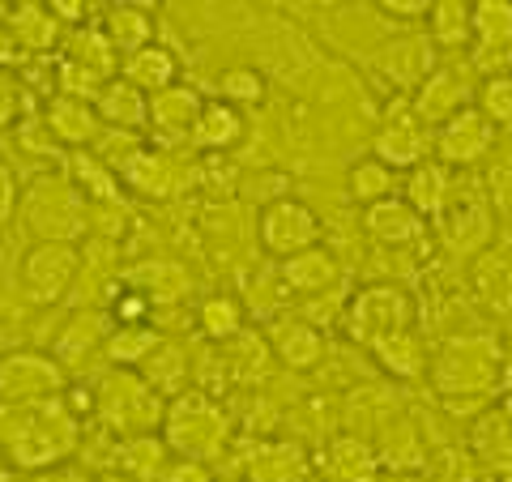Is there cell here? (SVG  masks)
Here are the masks:
<instances>
[{
	"label": "cell",
	"mask_w": 512,
	"mask_h": 482,
	"mask_svg": "<svg viewBox=\"0 0 512 482\" xmlns=\"http://www.w3.org/2000/svg\"><path fill=\"white\" fill-rule=\"evenodd\" d=\"M77 444H82V419L69 410L64 397L0 410V448H5L13 470H56L77 453Z\"/></svg>",
	"instance_id": "1"
},
{
	"label": "cell",
	"mask_w": 512,
	"mask_h": 482,
	"mask_svg": "<svg viewBox=\"0 0 512 482\" xmlns=\"http://www.w3.org/2000/svg\"><path fill=\"white\" fill-rule=\"evenodd\" d=\"M167 414V397H158L141 372H111L94 389V419H99L116 440H137V436H158Z\"/></svg>",
	"instance_id": "2"
},
{
	"label": "cell",
	"mask_w": 512,
	"mask_h": 482,
	"mask_svg": "<svg viewBox=\"0 0 512 482\" xmlns=\"http://www.w3.org/2000/svg\"><path fill=\"white\" fill-rule=\"evenodd\" d=\"M158 436L167 440L175 457H192V461L210 465V457H218L231 440V419L205 389H184L180 397L167 401Z\"/></svg>",
	"instance_id": "3"
},
{
	"label": "cell",
	"mask_w": 512,
	"mask_h": 482,
	"mask_svg": "<svg viewBox=\"0 0 512 482\" xmlns=\"http://www.w3.org/2000/svg\"><path fill=\"white\" fill-rule=\"evenodd\" d=\"M18 214L39 244H77L90 231V201L69 184V175H39L22 192Z\"/></svg>",
	"instance_id": "4"
},
{
	"label": "cell",
	"mask_w": 512,
	"mask_h": 482,
	"mask_svg": "<svg viewBox=\"0 0 512 482\" xmlns=\"http://www.w3.org/2000/svg\"><path fill=\"white\" fill-rule=\"evenodd\" d=\"M342 320H346L350 342H359L363 350H372L376 342H384V337L414 329V299H410L406 286L376 282V286H363V291H355V299L346 303Z\"/></svg>",
	"instance_id": "5"
},
{
	"label": "cell",
	"mask_w": 512,
	"mask_h": 482,
	"mask_svg": "<svg viewBox=\"0 0 512 482\" xmlns=\"http://www.w3.org/2000/svg\"><path fill=\"white\" fill-rule=\"evenodd\" d=\"M431 380L444 397L457 393H487L500 380V346L491 337H453L436 359L427 363Z\"/></svg>",
	"instance_id": "6"
},
{
	"label": "cell",
	"mask_w": 512,
	"mask_h": 482,
	"mask_svg": "<svg viewBox=\"0 0 512 482\" xmlns=\"http://www.w3.org/2000/svg\"><path fill=\"white\" fill-rule=\"evenodd\" d=\"M86 256L77 244H30L18 265V291L35 303V308H52L73 291L77 273H82Z\"/></svg>",
	"instance_id": "7"
},
{
	"label": "cell",
	"mask_w": 512,
	"mask_h": 482,
	"mask_svg": "<svg viewBox=\"0 0 512 482\" xmlns=\"http://www.w3.org/2000/svg\"><path fill=\"white\" fill-rule=\"evenodd\" d=\"M69 393V372L43 350H13L0 359V401L5 406H35Z\"/></svg>",
	"instance_id": "8"
},
{
	"label": "cell",
	"mask_w": 512,
	"mask_h": 482,
	"mask_svg": "<svg viewBox=\"0 0 512 482\" xmlns=\"http://www.w3.org/2000/svg\"><path fill=\"white\" fill-rule=\"evenodd\" d=\"M256 235H261V248L274 261H291V256L320 244V218L312 205H303L295 197H278L256 218Z\"/></svg>",
	"instance_id": "9"
},
{
	"label": "cell",
	"mask_w": 512,
	"mask_h": 482,
	"mask_svg": "<svg viewBox=\"0 0 512 482\" xmlns=\"http://www.w3.org/2000/svg\"><path fill=\"white\" fill-rule=\"evenodd\" d=\"M474 94H478V82H474V64H436L431 77L410 94V111L419 116L427 128H440L457 116V111L474 107Z\"/></svg>",
	"instance_id": "10"
},
{
	"label": "cell",
	"mask_w": 512,
	"mask_h": 482,
	"mask_svg": "<svg viewBox=\"0 0 512 482\" xmlns=\"http://www.w3.org/2000/svg\"><path fill=\"white\" fill-rule=\"evenodd\" d=\"M495 146H500V128H495L478 107L457 111L453 120L431 133V154H436V163L448 171L483 163L487 154H495Z\"/></svg>",
	"instance_id": "11"
},
{
	"label": "cell",
	"mask_w": 512,
	"mask_h": 482,
	"mask_svg": "<svg viewBox=\"0 0 512 482\" xmlns=\"http://www.w3.org/2000/svg\"><path fill=\"white\" fill-rule=\"evenodd\" d=\"M436 64H440V47L431 43L427 30H406V35H393V39H384L372 52V69L389 86L406 90V94L419 90Z\"/></svg>",
	"instance_id": "12"
},
{
	"label": "cell",
	"mask_w": 512,
	"mask_h": 482,
	"mask_svg": "<svg viewBox=\"0 0 512 482\" xmlns=\"http://www.w3.org/2000/svg\"><path fill=\"white\" fill-rule=\"evenodd\" d=\"M427 154H431V128L414 116L410 103L380 120L376 137H372V158H380L384 167L414 171L419 163H427Z\"/></svg>",
	"instance_id": "13"
},
{
	"label": "cell",
	"mask_w": 512,
	"mask_h": 482,
	"mask_svg": "<svg viewBox=\"0 0 512 482\" xmlns=\"http://www.w3.org/2000/svg\"><path fill=\"white\" fill-rule=\"evenodd\" d=\"M120 184L133 188L137 197H146V201H167V197H175V192H184V184H192V167L180 163L175 150L146 146L120 171Z\"/></svg>",
	"instance_id": "14"
},
{
	"label": "cell",
	"mask_w": 512,
	"mask_h": 482,
	"mask_svg": "<svg viewBox=\"0 0 512 482\" xmlns=\"http://www.w3.org/2000/svg\"><path fill=\"white\" fill-rule=\"evenodd\" d=\"M201 94L188 90V86H171L163 94H150V137L158 141V150H175V146H188L192 141V128H197L201 116Z\"/></svg>",
	"instance_id": "15"
},
{
	"label": "cell",
	"mask_w": 512,
	"mask_h": 482,
	"mask_svg": "<svg viewBox=\"0 0 512 482\" xmlns=\"http://www.w3.org/2000/svg\"><path fill=\"white\" fill-rule=\"evenodd\" d=\"M278 278L286 295L299 299H325L342 286V261L333 256L325 244H316L308 252L291 256V261H278Z\"/></svg>",
	"instance_id": "16"
},
{
	"label": "cell",
	"mask_w": 512,
	"mask_h": 482,
	"mask_svg": "<svg viewBox=\"0 0 512 482\" xmlns=\"http://www.w3.org/2000/svg\"><path fill=\"white\" fill-rule=\"evenodd\" d=\"M43 124H47V133L56 137V146L64 154H73V150H90L94 146V137L103 133V120H99V111H94V103L86 99H69V94H52V99L43 103Z\"/></svg>",
	"instance_id": "17"
},
{
	"label": "cell",
	"mask_w": 512,
	"mask_h": 482,
	"mask_svg": "<svg viewBox=\"0 0 512 482\" xmlns=\"http://www.w3.org/2000/svg\"><path fill=\"white\" fill-rule=\"evenodd\" d=\"M120 286L137 291L141 299L150 303V308H171V303L188 299L192 278H188V269L180 261H171V256H150V261L128 265Z\"/></svg>",
	"instance_id": "18"
},
{
	"label": "cell",
	"mask_w": 512,
	"mask_h": 482,
	"mask_svg": "<svg viewBox=\"0 0 512 482\" xmlns=\"http://www.w3.org/2000/svg\"><path fill=\"white\" fill-rule=\"evenodd\" d=\"M470 47H474V73H487L491 60H504L512 52V0H474L470 5Z\"/></svg>",
	"instance_id": "19"
},
{
	"label": "cell",
	"mask_w": 512,
	"mask_h": 482,
	"mask_svg": "<svg viewBox=\"0 0 512 482\" xmlns=\"http://www.w3.org/2000/svg\"><path fill=\"white\" fill-rule=\"evenodd\" d=\"M269 350H274V359L282 367H291V372H312V367L329 355V337L320 333L316 325H308L303 316H291V320H278L274 329H269Z\"/></svg>",
	"instance_id": "20"
},
{
	"label": "cell",
	"mask_w": 512,
	"mask_h": 482,
	"mask_svg": "<svg viewBox=\"0 0 512 482\" xmlns=\"http://www.w3.org/2000/svg\"><path fill=\"white\" fill-rule=\"evenodd\" d=\"M107 333H111V316L77 312V316H69V325L56 333L52 359L64 367V372H77V367H86L90 355H99V350L107 346Z\"/></svg>",
	"instance_id": "21"
},
{
	"label": "cell",
	"mask_w": 512,
	"mask_h": 482,
	"mask_svg": "<svg viewBox=\"0 0 512 482\" xmlns=\"http://www.w3.org/2000/svg\"><path fill=\"white\" fill-rule=\"evenodd\" d=\"M380 453L372 448V440L363 436H333L320 453V470L329 482H376L380 478Z\"/></svg>",
	"instance_id": "22"
},
{
	"label": "cell",
	"mask_w": 512,
	"mask_h": 482,
	"mask_svg": "<svg viewBox=\"0 0 512 482\" xmlns=\"http://www.w3.org/2000/svg\"><path fill=\"white\" fill-rule=\"evenodd\" d=\"M402 201H406L423 222H427V218H444L448 205H453V175H448V167H440L436 158H427V163H419L414 171H406V180H402Z\"/></svg>",
	"instance_id": "23"
},
{
	"label": "cell",
	"mask_w": 512,
	"mask_h": 482,
	"mask_svg": "<svg viewBox=\"0 0 512 482\" xmlns=\"http://www.w3.org/2000/svg\"><path fill=\"white\" fill-rule=\"evenodd\" d=\"M120 77L150 99V94L180 86V56H175L167 43H150V47H141V52L120 60Z\"/></svg>",
	"instance_id": "24"
},
{
	"label": "cell",
	"mask_w": 512,
	"mask_h": 482,
	"mask_svg": "<svg viewBox=\"0 0 512 482\" xmlns=\"http://www.w3.org/2000/svg\"><path fill=\"white\" fill-rule=\"evenodd\" d=\"M363 231L384 248H406V244H414V239L427 235V222L414 214L402 197H389V201L367 205L363 210Z\"/></svg>",
	"instance_id": "25"
},
{
	"label": "cell",
	"mask_w": 512,
	"mask_h": 482,
	"mask_svg": "<svg viewBox=\"0 0 512 482\" xmlns=\"http://www.w3.org/2000/svg\"><path fill=\"white\" fill-rule=\"evenodd\" d=\"M248 133V120L244 111H235L231 103L222 99H205L201 103V116H197V128H192V146L201 154H227L235 150L239 141Z\"/></svg>",
	"instance_id": "26"
},
{
	"label": "cell",
	"mask_w": 512,
	"mask_h": 482,
	"mask_svg": "<svg viewBox=\"0 0 512 482\" xmlns=\"http://www.w3.org/2000/svg\"><path fill=\"white\" fill-rule=\"evenodd\" d=\"M94 111H99L103 128L137 133V128H146V120H150V99L137 86H128L124 77H111V82L99 90V99H94Z\"/></svg>",
	"instance_id": "27"
},
{
	"label": "cell",
	"mask_w": 512,
	"mask_h": 482,
	"mask_svg": "<svg viewBox=\"0 0 512 482\" xmlns=\"http://www.w3.org/2000/svg\"><path fill=\"white\" fill-rule=\"evenodd\" d=\"M64 175H69V184L82 192L90 205H111V201H120V188H124L120 175L111 171L94 150H73V154H64Z\"/></svg>",
	"instance_id": "28"
},
{
	"label": "cell",
	"mask_w": 512,
	"mask_h": 482,
	"mask_svg": "<svg viewBox=\"0 0 512 482\" xmlns=\"http://www.w3.org/2000/svg\"><path fill=\"white\" fill-rule=\"evenodd\" d=\"M171 461H175V453L167 448L163 436H137V440L116 444V470L133 482H163Z\"/></svg>",
	"instance_id": "29"
},
{
	"label": "cell",
	"mask_w": 512,
	"mask_h": 482,
	"mask_svg": "<svg viewBox=\"0 0 512 482\" xmlns=\"http://www.w3.org/2000/svg\"><path fill=\"white\" fill-rule=\"evenodd\" d=\"M99 26L111 39V47L120 52V60L154 43V18L146 13V5H111V9H103Z\"/></svg>",
	"instance_id": "30"
},
{
	"label": "cell",
	"mask_w": 512,
	"mask_h": 482,
	"mask_svg": "<svg viewBox=\"0 0 512 482\" xmlns=\"http://www.w3.org/2000/svg\"><path fill=\"white\" fill-rule=\"evenodd\" d=\"M372 359H376V367L389 380H406L410 384V380H419L427 372V350H423V342H419V333H414V329L393 333V337H384V342H376Z\"/></svg>",
	"instance_id": "31"
},
{
	"label": "cell",
	"mask_w": 512,
	"mask_h": 482,
	"mask_svg": "<svg viewBox=\"0 0 512 482\" xmlns=\"http://www.w3.org/2000/svg\"><path fill=\"white\" fill-rule=\"evenodd\" d=\"M158 342H163V333H158L154 325H111L103 359L111 367H120V372H141V363L154 355Z\"/></svg>",
	"instance_id": "32"
},
{
	"label": "cell",
	"mask_w": 512,
	"mask_h": 482,
	"mask_svg": "<svg viewBox=\"0 0 512 482\" xmlns=\"http://www.w3.org/2000/svg\"><path fill=\"white\" fill-rule=\"evenodd\" d=\"M141 376H146V384L158 397H167V401L180 397L184 389H192L188 384V350H180L175 342L163 337V342L154 346V355L141 363Z\"/></svg>",
	"instance_id": "33"
},
{
	"label": "cell",
	"mask_w": 512,
	"mask_h": 482,
	"mask_svg": "<svg viewBox=\"0 0 512 482\" xmlns=\"http://www.w3.org/2000/svg\"><path fill=\"white\" fill-rule=\"evenodd\" d=\"M248 325V312H244V303H239L235 295H205L197 303V329L205 342H218V346H227L235 342L239 333H244Z\"/></svg>",
	"instance_id": "34"
},
{
	"label": "cell",
	"mask_w": 512,
	"mask_h": 482,
	"mask_svg": "<svg viewBox=\"0 0 512 482\" xmlns=\"http://www.w3.org/2000/svg\"><path fill=\"white\" fill-rule=\"evenodd\" d=\"M64 60H73V64H82V69L99 73L103 82L120 77V52H116V47H111V39L103 35V26L69 30V52H64Z\"/></svg>",
	"instance_id": "35"
},
{
	"label": "cell",
	"mask_w": 512,
	"mask_h": 482,
	"mask_svg": "<svg viewBox=\"0 0 512 482\" xmlns=\"http://www.w3.org/2000/svg\"><path fill=\"white\" fill-rule=\"evenodd\" d=\"M444 239L453 244V252H478L487 248L491 239V210L478 201H466V205H448L444 214Z\"/></svg>",
	"instance_id": "36"
},
{
	"label": "cell",
	"mask_w": 512,
	"mask_h": 482,
	"mask_svg": "<svg viewBox=\"0 0 512 482\" xmlns=\"http://www.w3.org/2000/svg\"><path fill=\"white\" fill-rule=\"evenodd\" d=\"M308 474V457L299 444H261L248 457V478L252 482H299Z\"/></svg>",
	"instance_id": "37"
},
{
	"label": "cell",
	"mask_w": 512,
	"mask_h": 482,
	"mask_svg": "<svg viewBox=\"0 0 512 482\" xmlns=\"http://www.w3.org/2000/svg\"><path fill=\"white\" fill-rule=\"evenodd\" d=\"M9 30H13V39L22 43V52H35V56L47 52V47H56V39H60V22L52 18V9L35 5V0H22V5H13Z\"/></svg>",
	"instance_id": "38"
},
{
	"label": "cell",
	"mask_w": 512,
	"mask_h": 482,
	"mask_svg": "<svg viewBox=\"0 0 512 482\" xmlns=\"http://www.w3.org/2000/svg\"><path fill=\"white\" fill-rule=\"evenodd\" d=\"M427 35L440 52H461V47H470V0H431Z\"/></svg>",
	"instance_id": "39"
},
{
	"label": "cell",
	"mask_w": 512,
	"mask_h": 482,
	"mask_svg": "<svg viewBox=\"0 0 512 482\" xmlns=\"http://www.w3.org/2000/svg\"><path fill=\"white\" fill-rule=\"evenodd\" d=\"M346 188H350V197H355L359 205H380V201L397 197V171L367 154V158H359V163L350 167Z\"/></svg>",
	"instance_id": "40"
},
{
	"label": "cell",
	"mask_w": 512,
	"mask_h": 482,
	"mask_svg": "<svg viewBox=\"0 0 512 482\" xmlns=\"http://www.w3.org/2000/svg\"><path fill=\"white\" fill-rule=\"evenodd\" d=\"M231 350H222V359H227V372L235 380H244V384H256V376H265V367L269 359H274V350H269L265 337H256V333H239L235 342H227Z\"/></svg>",
	"instance_id": "41"
},
{
	"label": "cell",
	"mask_w": 512,
	"mask_h": 482,
	"mask_svg": "<svg viewBox=\"0 0 512 482\" xmlns=\"http://www.w3.org/2000/svg\"><path fill=\"white\" fill-rule=\"evenodd\" d=\"M474 107L495 124V128H508L512 124V73H491L478 82L474 94Z\"/></svg>",
	"instance_id": "42"
},
{
	"label": "cell",
	"mask_w": 512,
	"mask_h": 482,
	"mask_svg": "<svg viewBox=\"0 0 512 482\" xmlns=\"http://www.w3.org/2000/svg\"><path fill=\"white\" fill-rule=\"evenodd\" d=\"M214 99H222V103H231L235 111L239 107H256L265 99V77L256 73V69H227V73H218V94Z\"/></svg>",
	"instance_id": "43"
},
{
	"label": "cell",
	"mask_w": 512,
	"mask_h": 482,
	"mask_svg": "<svg viewBox=\"0 0 512 482\" xmlns=\"http://www.w3.org/2000/svg\"><path fill=\"white\" fill-rule=\"evenodd\" d=\"M90 150L99 154L103 163L120 175V171H124V167H128V163H133V158L141 154V150H146V141H141L137 133H120V128H103V133L94 137V146H90Z\"/></svg>",
	"instance_id": "44"
},
{
	"label": "cell",
	"mask_w": 512,
	"mask_h": 482,
	"mask_svg": "<svg viewBox=\"0 0 512 482\" xmlns=\"http://www.w3.org/2000/svg\"><path fill=\"white\" fill-rule=\"evenodd\" d=\"M18 141H26V150L30 154H64L60 146H56V137L47 133V124H43V116H35V120H26L22 128H18Z\"/></svg>",
	"instance_id": "45"
},
{
	"label": "cell",
	"mask_w": 512,
	"mask_h": 482,
	"mask_svg": "<svg viewBox=\"0 0 512 482\" xmlns=\"http://www.w3.org/2000/svg\"><path fill=\"white\" fill-rule=\"evenodd\" d=\"M376 9L384 18H397V22H427L431 0H380Z\"/></svg>",
	"instance_id": "46"
},
{
	"label": "cell",
	"mask_w": 512,
	"mask_h": 482,
	"mask_svg": "<svg viewBox=\"0 0 512 482\" xmlns=\"http://www.w3.org/2000/svg\"><path fill=\"white\" fill-rule=\"evenodd\" d=\"M18 205H22L18 175H13L5 163H0V227H5V222H13V214H18Z\"/></svg>",
	"instance_id": "47"
},
{
	"label": "cell",
	"mask_w": 512,
	"mask_h": 482,
	"mask_svg": "<svg viewBox=\"0 0 512 482\" xmlns=\"http://www.w3.org/2000/svg\"><path fill=\"white\" fill-rule=\"evenodd\" d=\"M163 482H214V474H210V465H205V461H192V457H175Z\"/></svg>",
	"instance_id": "48"
},
{
	"label": "cell",
	"mask_w": 512,
	"mask_h": 482,
	"mask_svg": "<svg viewBox=\"0 0 512 482\" xmlns=\"http://www.w3.org/2000/svg\"><path fill=\"white\" fill-rule=\"evenodd\" d=\"M18 107H22V86L13 82L9 73H0V133H5V128L13 124Z\"/></svg>",
	"instance_id": "49"
},
{
	"label": "cell",
	"mask_w": 512,
	"mask_h": 482,
	"mask_svg": "<svg viewBox=\"0 0 512 482\" xmlns=\"http://www.w3.org/2000/svg\"><path fill=\"white\" fill-rule=\"evenodd\" d=\"M47 9H52V18L56 22H64V26H73V30H82V26H90L86 18H90V5H86V0H52V5H47Z\"/></svg>",
	"instance_id": "50"
},
{
	"label": "cell",
	"mask_w": 512,
	"mask_h": 482,
	"mask_svg": "<svg viewBox=\"0 0 512 482\" xmlns=\"http://www.w3.org/2000/svg\"><path fill=\"white\" fill-rule=\"evenodd\" d=\"M26 60V52H22V43L13 39V30H9V22H0V73H9V69H18V64Z\"/></svg>",
	"instance_id": "51"
},
{
	"label": "cell",
	"mask_w": 512,
	"mask_h": 482,
	"mask_svg": "<svg viewBox=\"0 0 512 482\" xmlns=\"http://www.w3.org/2000/svg\"><path fill=\"white\" fill-rule=\"evenodd\" d=\"M94 482H133V478H124L120 470H103L99 478H94Z\"/></svg>",
	"instance_id": "52"
},
{
	"label": "cell",
	"mask_w": 512,
	"mask_h": 482,
	"mask_svg": "<svg viewBox=\"0 0 512 482\" xmlns=\"http://www.w3.org/2000/svg\"><path fill=\"white\" fill-rule=\"evenodd\" d=\"M9 478V457H5V448H0V482Z\"/></svg>",
	"instance_id": "53"
},
{
	"label": "cell",
	"mask_w": 512,
	"mask_h": 482,
	"mask_svg": "<svg viewBox=\"0 0 512 482\" xmlns=\"http://www.w3.org/2000/svg\"><path fill=\"white\" fill-rule=\"evenodd\" d=\"M60 482H94V478H86V474H64Z\"/></svg>",
	"instance_id": "54"
},
{
	"label": "cell",
	"mask_w": 512,
	"mask_h": 482,
	"mask_svg": "<svg viewBox=\"0 0 512 482\" xmlns=\"http://www.w3.org/2000/svg\"><path fill=\"white\" fill-rule=\"evenodd\" d=\"M508 406H512V397H508Z\"/></svg>",
	"instance_id": "55"
}]
</instances>
